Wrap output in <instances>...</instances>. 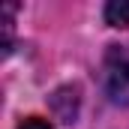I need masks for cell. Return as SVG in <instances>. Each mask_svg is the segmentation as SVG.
<instances>
[{
	"mask_svg": "<svg viewBox=\"0 0 129 129\" xmlns=\"http://www.w3.org/2000/svg\"><path fill=\"white\" fill-rule=\"evenodd\" d=\"M105 93L117 105H129V45H114L102 66Z\"/></svg>",
	"mask_w": 129,
	"mask_h": 129,
	"instance_id": "cell-1",
	"label": "cell"
},
{
	"mask_svg": "<svg viewBox=\"0 0 129 129\" xmlns=\"http://www.w3.org/2000/svg\"><path fill=\"white\" fill-rule=\"evenodd\" d=\"M105 21L111 27H129V0H111L105 6Z\"/></svg>",
	"mask_w": 129,
	"mask_h": 129,
	"instance_id": "cell-2",
	"label": "cell"
},
{
	"mask_svg": "<svg viewBox=\"0 0 129 129\" xmlns=\"http://www.w3.org/2000/svg\"><path fill=\"white\" fill-rule=\"evenodd\" d=\"M12 12H15V6L6 3L3 6V54L12 51Z\"/></svg>",
	"mask_w": 129,
	"mask_h": 129,
	"instance_id": "cell-3",
	"label": "cell"
},
{
	"mask_svg": "<svg viewBox=\"0 0 129 129\" xmlns=\"http://www.w3.org/2000/svg\"><path fill=\"white\" fill-rule=\"evenodd\" d=\"M18 129H51V123L48 120H39V117H27Z\"/></svg>",
	"mask_w": 129,
	"mask_h": 129,
	"instance_id": "cell-4",
	"label": "cell"
}]
</instances>
